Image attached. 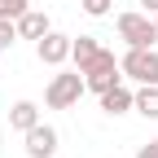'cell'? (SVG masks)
I'll use <instances>...</instances> for the list:
<instances>
[{"instance_id":"1","label":"cell","mask_w":158,"mask_h":158,"mask_svg":"<svg viewBox=\"0 0 158 158\" xmlns=\"http://www.w3.org/2000/svg\"><path fill=\"white\" fill-rule=\"evenodd\" d=\"M114 27H118V40H123L127 48H149V44H158L154 13H145V9H127V13H118Z\"/></svg>"},{"instance_id":"2","label":"cell","mask_w":158,"mask_h":158,"mask_svg":"<svg viewBox=\"0 0 158 158\" xmlns=\"http://www.w3.org/2000/svg\"><path fill=\"white\" fill-rule=\"evenodd\" d=\"M84 70H62L57 66V75L48 79V88H44V106L48 110H70L79 106V97H84Z\"/></svg>"},{"instance_id":"3","label":"cell","mask_w":158,"mask_h":158,"mask_svg":"<svg viewBox=\"0 0 158 158\" xmlns=\"http://www.w3.org/2000/svg\"><path fill=\"white\" fill-rule=\"evenodd\" d=\"M118 70H123V79H132V84H158V48H127L123 57H118Z\"/></svg>"},{"instance_id":"4","label":"cell","mask_w":158,"mask_h":158,"mask_svg":"<svg viewBox=\"0 0 158 158\" xmlns=\"http://www.w3.org/2000/svg\"><path fill=\"white\" fill-rule=\"evenodd\" d=\"M118 79H123V70H118V57H114L110 48H101V53H97L92 62L84 66V88L97 92V97H101L106 88H114Z\"/></svg>"},{"instance_id":"5","label":"cell","mask_w":158,"mask_h":158,"mask_svg":"<svg viewBox=\"0 0 158 158\" xmlns=\"http://www.w3.org/2000/svg\"><path fill=\"white\" fill-rule=\"evenodd\" d=\"M22 141H27L22 149H27L31 158H53L57 149H62V136H57V127H53V123H44V118H40L35 127H27V132H22Z\"/></svg>"},{"instance_id":"6","label":"cell","mask_w":158,"mask_h":158,"mask_svg":"<svg viewBox=\"0 0 158 158\" xmlns=\"http://www.w3.org/2000/svg\"><path fill=\"white\" fill-rule=\"evenodd\" d=\"M35 57H40V62H44V66H66L70 62V35H62V31H48L44 40H35Z\"/></svg>"},{"instance_id":"7","label":"cell","mask_w":158,"mask_h":158,"mask_svg":"<svg viewBox=\"0 0 158 158\" xmlns=\"http://www.w3.org/2000/svg\"><path fill=\"white\" fill-rule=\"evenodd\" d=\"M48 31H53V22H48L44 9H27L18 18V40H44Z\"/></svg>"},{"instance_id":"8","label":"cell","mask_w":158,"mask_h":158,"mask_svg":"<svg viewBox=\"0 0 158 158\" xmlns=\"http://www.w3.org/2000/svg\"><path fill=\"white\" fill-rule=\"evenodd\" d=\"M101 110H106L110 118H118V114H127V110H132V88L123 84V79H118L114 88H106V92H101Z\"/></svg>"},{"instance_id":"9","label":"cell","mask_w":158,"mask_h":158,"mask_svg":"<svg viewBox=\"0 0 158 158\" xmlns=\"http://www.w3.org/2000/svg\"><path fill=\"white\" fill-rule=\"evenodd\" d=\"M97 53H101V40L97 35H70V62H75V70H84Z\"/></svg>"},{"instance_id":"10","label":"cell","mask_w":158,"mask_h":158,"mask_svg":"<svg viewBox=\"0 0 158 158\" xmlns=\"http://www.w3.org/2000/svg\"><path fill=\"white\" fill-rule=\"evenodd\" d=\"M132 110L141 118H158V84H141L132 92Z\"/></svg>"},{"instance_id":"11","label":"cell","mask_w":158,"mask_h":158,"mask_svg":"<svg viewBox=\"0 0 158 158\" xmlns=\"http://www.w3.org/2000/svg\"><path fill=\"white\" fill-rule=\"evenodd\" d=\"M35 123H40V106H35V101H13L9 127H13V132H27V127H35Z\"/></svg>"},{"instance_id":"12","label":"cell","mask_w":158,"mask_h":158,"mask_svg":"<svg viewBox=\"0 0 158 158\" xmlns=\"http://www.w3.org/2000/svg\"><path fill=\"white\" fill-rule=\"evenodd\" d=\"M18 44V22L13 18H0V53H9Z\"/></svg>"},{"instance_id":"13","label":"cell","mask_w":158,"mask_h":158,"mask_svg":"<svg viewBox=\"0 0 158 158\" xmlns=\"http://www.w3.org/2000/svg\"><path fill=\"white\" fill-rule=\"evenodd\" d=\"M27 9H31V0H0V18H13V22H18Z\"/></svg>"},{"instance_id":"14","label":"cell","mask_w":158,"mask_h":158,"mask_svg":"<svg viewBox=\"0 0 158 158\" xmlns=\"http://www.w3.org/2000/svg\"><path fill=\"white\" fill-rule=\"evenodd\" d=\"M110 5H114V0H79V9H84L88 18H106V13H110Z\"/></svg>"},{"instance_id":"15","label":"cell","mask_w":158,"mask_h":158,"mask_svg":"<svg viewBox=\"0 0 158 158\" xmlns=\"http://www.w3.org/2000/svg\"><path fill=\"white\" fill-rule=\"evenodd\" d=\"M136 158H158V141H149V145H141V149H136Z\"/></svg>"},{"instance_id":"16","label":"cell","mask_w":158,"mask_h":158,"mask_svg":"<svg viewBox=\"0 0 158 158\" xmlns=\"http://www.w3.org/2000/svg\"><path fill=\"white\" fill-rule=\"evenodd\" d=\"M141 5H145V13H158V0H141Z\"/></svg>"},{"instance_id":"17","label":"cell","mask_w":158,"mask_h":158,"mask_svg":"<svg viewBox=\"0 0 158 158\" xmlns=\"http://www.w3.org/2000/svg\"><path fill=\"white\" fill-rule=\"evenodd\" d=\"M154 27H158V13H154Z\"/></svg>"}]
</instances>
